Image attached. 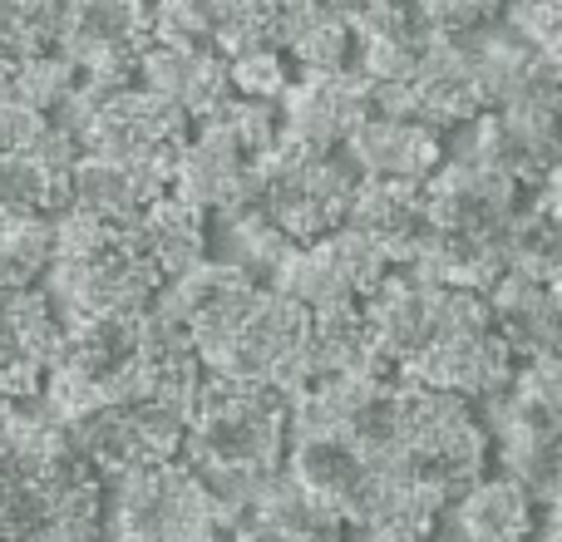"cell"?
<instances>
[{"instance_id": "cell-18", "label": "cell", "mask_w": 562, "mask_h": 542, "mask_svg": "<svg viewBox=\"0 0 562 542\" xmlns=\"http://www.w3.org/2000/svg\"><path fill=\"white\" fill-rule=\"evenodd\" d=\"M257 168L252 158H243L233 144H223L217 134H207V128H193V138H188L183 158H178L173 168V193L183 197V203H193L198 213H237V207L252 203V188H257Z\"/></svg>"}, {"instance_id": "cell-4", "label": "cell", "mask_w": 562, "mask_h": 542, "mask_svg": "<svg viewBox=\"0 0 562 542\" xmlns=\"http://www.w3.org/2000/svg\"><path fill=\"white\" fill-rule=\"evenodd\" d=\"M198 385H203V365H198L183 326L158 306H148L144 365L134 370V380L99 405L59 419V429L104 484L148 474V468H164L178 459Z\"/></svg>"}, {"instance_id": "cell-21", "label": "cell", "mask_w": 562, "mask_h": 542, "mask_svg": "<svg viewBox=\"0 0 562 542\" xmlns=\"http://www.w3.org/2000/svg\"><path fill=\"white\" fill-rule=\"evenodd\" d=\"M449 538L459 542H533L538 538V504L514 478H479L474 488L449 504Z\"/></svg>"}, {"instance_id": "cell-16", "label": "cell", "mask_w": 562, "mask_h": 542, "mask_svg": "<svg viewBox=\"0 0 562 542\" xmlns=\"http://www.w3.org/2000/svg\"><path fill=\"white\" fill-rule=\"evenodd\" d=\"M464 154L514 178L524 193H533V188L558 183V118L488 109L474 118V138H469Z\"/></svg>"}, {"instance_id": "cell-27", "label": "cell", "mask_w": 562, "mask_h": 542, "mask_svg": "<svg viewBox=\"0 0 562 542\" xmlns=\"http://www.w3.org/2000/svg\"><path fill=\"white\" fill-rule=\"evenodd\" d=\"M198 128L217 134L223 144H233L243 158H252V163H262V158L281 144L277 104H257V99H237V94H227L213 114L198 118Z\"/></svg>"}, {"instance_id": "cell-17", "label": "cell", "mask_w": 562, "mask_h": 542, "mask_svg": "<svg viewBox=\"0 0 562 542\" xmlns=\"http://www.w3.org/2000/svg\"><path fill=\"white\" fill-rule=\"evenodd\" d=\"M488 320L504 336L508 355L518 360H543L558 355V281L528 276V271H504L484 296Z\"/></svg>"}, {"instance_id": "cell-20", "label": "cell", "mask_w": 562, "mask_h": 542, "mask_svg": "<svg viewBox=\"0 0 562 542\" xmlns=\"http://www.w3.org/2000/svg\"><path fill=\"white\" fill-rule=\"evenodd\" d=\"M138 84L154 89L158 99L193 118H207L227 94V59H217L213 49H198V45H148L144 59H138Z\"/></svg>"}, {"instance_id": "cell-10", "label": "cell", "mask_w": 562, "mask_h": 542, "mask_svg": "<svg viewBox=\"0 0 562 542\" xmlns=\"http://www.w3.org/2000/svg\"><path fill=\"white\" fill-rule=\"evenodd\" d=\"M75 144L55 118L0 99V217L15 223H59L69 213Z\"/></svg>"}, {"instance_id": "cell-23", "label": "cell", "mask_w": 562, "mask_h": 542, "mask_svg": "<svg viewBox=\"0 0 562 542\" xmlns=\"http://www.w3.org/2000/svg\"><path fill=\"white\" fill-rule=\"evenodd\" d=\"M311 320V380L340 375V380H390L385 360L370 336L366 306H321L306 310Z\"/></svg>"}, {"instance_id": "cell-29", "label": "cell", "mask_w": 562, "mask_h": 542, "mask_svg": "<svg viewBox=\"0 0 562 542\" xmlns=\"http://www.w3.org/2000/svg\"><path fill=\"white\" fill-rule=\"evenodd\" d=\"M227 84H233L237 99L277 104L291 89V69H286V59H281V49H257V55H243L227 65Z\"/></svg>"}, {"instance_id": "cell-30", "label": "cell", "mask_w": 562, "mask_h": 542, "mask_svg": "<svg viewBox=\"0 0 562 542\" xmlns=\"http://www.w3.org/2000/svg\"><path fill=\"white\" fill-rule=\"evenodd\" d=\"M504 20L538 49V55L562 59V0H524V5H508Z\"/></svg>"}, {"instance_id": "cell-11", "label": "cell", "mask_w": 562, "mask_h": 542, "mask_svg": "<svg viewBox=\"0 0 562 542\" xmlns=\"http://www.w3.org/2000/svg\"><path fill=\"white\" fill-rule=\"evenodd\" d=\"M154 45V10L128 0H89V5H59L55 49L75 65L79 79L124 84L138 75V59Z\"/></svg>"}, {"instance_id": "cell-28", "label": "cell", "mask_w": 562, "mask_h": 542, "mask_svg": "<svg viewBox=\"0 0 562 542\" xmlns=\"http://www.w3.org/2000/svg\"><path fill=\"white\" fill-rule=\"evenodd\" d=\"M55 257V223L0 217V291H40Z\"/></svg>"}, {"instance_id": "cell-15", "label": "cell", "mask_w": 562, "mask_h": 542, "mask_svg": "<svg viewBox=\"0 0 562 542\" xmlns=\"http://www.w3.org/2000/svg\"><path fill=\"white\" fill-rule=\"evenodd\" d=\"M346 163L356 168L360 183H390V188H425L445 163V138L429 134L405 118L370 114L356 134L346 138Z\"/></svg>"}, {"instance_id": "cell-12", "label": "cell", "mask_w": 562, "mask_h": 542, "mask_svg": "<svg viewBox=\"0 0 562 542\" xmlns=\"http://www.w3.org/2000/svg\"><path fill=\"white\" fill-rule=\"evenodd\" d=\"M390 257L375 242H366L360 233L340 227V233L321 237L311 247L281 262L272 286L281 296H291L301 310H321V306H366L375 296V286L390 276Z\"/></svg>"}, {"instance_id": "cell-32", "label": "cell", "mask_w": 562, "mask_h": 542, "mask_svg": "<svg viewBox=\"0 0 562 542\" xmlns=\"http://www.w3.org/2000/svg\"><path fill=\"white\" fill-rule=\"evenodd\" d=\"M429 542H459V538H449V533H445V538H429Z\"/></svg>"}, {"instance_id": "cell-24", "label": "cell", "mask_w": 562, "mask_h": 542, "mask_svg": "<svg viewBox=\"0 0 562 542\" xmlns=\"http://www.w3.org/2000/svg\"><path fill=\"white\" fill-rule=\"evenodd\" d=\"M277 49H286L301 75H340L356 59L346 5H281Z\"/></svg>"}, {"instance_id": "cell-19", "label": "cell", "mask_w": 562, "mask_h": 542, "mask_svg": "<svg viewBox=\"0 0 562 542\" xmlns=\"http://www.w3.org/2000/svg\"><path fill=\"white\" fill-rule=\"evenodd\" d=\"M237 518H243L252 542H350V528L340 523L336 508L321 504L316 494H306L286 468L262 494L247 498L237 508Z\"/></svg>"}, {"instance_id": "cell-7", "label": "cell", "mask_w": 562, "mask_h": 542, "mask_svg": "<svg viewBox=\"0 0 562 542\" xmlns=\"http://www.w3.org/2000/svg\"><path fill=\"white\" fill-rule=\"evenodd\" d=\"M49 286L69 316H144L164 296V271L134 223H99L65 213L55 223ZM65 316V320H69Z\"/></svg>"}, {"instance_id": "cell-14", "label": "cell", "mask_w": 562, "mask_h": 542, "mask_svg": "<svg viewBox=\"0 0 562 542\" xmlns=\"http://www.w3.org/2000/svg\"><path fill=\"white\" fill-rule=\"evenodd\" d=\"M370 109V89L356 69L340 75H301L291 79V89L281 94V138L306 148H346V138L356 134Z\"/></svg>"}, {"instance_id": "cell-13", "label": "cell", "mask_w": 562, "mask_h": 542, "mask_svg": "<svg viewBox=\"0 0 562 542\" xmlns=\"http://www.w3.org/2000/svg\"><path fill=\"white\" fill-rule=\"evenodd\" d=\"M494 405L488 444L498 439L504 478H514L543 513L558 508V439H562V405L553 399H528L518 389H504Z\"/></svg>"}, {"instance_id": "cell-3", "label": "cell", "mask_w": 562, "mask_h": 542, "mask_svg": "<svg viewBox=\"0 0 562 542\" xmlns=\"http://www.w3.org/2000/svg\"><path fill=\"white\" fill-rule=\"evenodd\" d=\"M154 306L183 326L207 375L267 385L281 395H296L311 380V320L277 286H262L223 262H198L168 281Z\"/></svg>"}, {"instance_id": "cell-2", "label": "cell", "mask_w": 562, "mask_h": 542, "mask_svg": "<svg viewBox=\"0 0 562 542\" xmlns=\"http://www.w3.org/2000/svg\"><path fill=\"white\" fill-rule=\"evenodd\" d=\"M366 320L390 375L469 405L498 399L518 370L484 296L429 281L415 267H395L380 281L366 301Z\"/></svg>"}, {"instance_id": "cell-26", "label": "cell", "mask_w": 562, "mask_h": 542, "mask_svg": "<svg viewBox=\"0 0 562 542\" xmlns=\"http://www.w3.org/2000/svg\"><path fill=\"white\" fill-rule=\"evenodd\" d=\"M134 227L144 233V242H148V252H154L158 271H164V281H178L183 271L207 262V242H213V237H207V217L198 213L193 203H183L173 188H168Z\"/></svg>"}, {"instance_id": "cell-8", "label": "cell", "mask_w": 562, "mask_h": 542, "mask_svg": "<svg viewBox=\"0 0 562 542\" xmlns=\"http://www.w3.org/2000/svg\"><path fill=\"white\" fill-rule=\"evenodd\" d=\"M356 188L360 178L340 148H306L281 138L272 154L262 158V168H257V188L247 207L286 247H311L346 227Z\"/></svg>"}, {"instance_id": "cell-22", "label": "cell", "mask_w": 562, "mask_h": 542, "mask_svg": "<svg viewBox=\"0 0 562 542\" xmlns=\"http://www.w3.org/2000/svg\"><path fill=\"white\" fill-rule=\"evenodd\" d=\"M346 227L375 242L390 257V267H409L425 242V197H419V188L360 183L350 197Z\"/></svg>"}, {"instance_id": "cell-5", "label": "cell", "mask_w": 562, "mask_h": 542, "mask_svg": "<svg viewBox=\"0 0 562 542\" xmlns=\"http://www.w3.org/2000/svg\"><path fill=\"white\" fill-rule=\"evenodd\" d=\"M104 478L65 429L35 415L0 419V542H99Z\"/></svg>"}, {"instance_id": "cell-9", "label": "cell", "mask_w": 562, "mask_h": 542, "mask_svg": "<svg viewBox=\"0 0 562 542\" xmlns=\"http://www.w3.org/2000/svg\"><path fill=\"white\" fill-rule=\"evenodd\" d=\"M233 518V508L173 459L164 468L104 484L99 542H213Z\"/></svg>"}, {"instance_id": "cell-31", "label": "cell", "mask_w": 562, "mask_h": 542, "mask_svg": "<svg viewBox=\"0 0 562 542\" xmlns=\"http://www.w3.org/2000/svg\"><path fill=\"white\" fill-rule=\"evenodd\" d=\"M213 542H252V538H247V528H243V518H233V523H227V528H223V533H217Z\"/></svg>"}, {"instance_id": "cell-6", "label": "cell", "mask_w": 562, "mask_h": 542, "mask_svg": "<svg viewBox=\"0 0 562 542\" xmlns=\"http://www.w3.org/2000/svg\"><path fill=\"white\" fill-rule=\"evenodd\" d=\"M291 449V395L267 385L207 375L193 395L188 434L178 464L193 468L227 508H243L252 494L286 468Z\"/></svg>"}, {"instance_id": "cell-25", "label": "cell", "mask_w": 562, "mask_h": 542, "mask_svg": "<svg viewBox=\"0 0 562 542\" xmlns=\"http://www.w3.org/2000/svg\"><path fill=\"white\" fill-rule=\"evenodd\" d=\"M164 193L168 183H154V178L128 173V168H114V163L79 158L75 183H69V213L99 217V223H138Z\"/></svg>"}, {"instance_id": "cell-1", "label": "cell", "mask_w": 562, "mask_h": 542, "mask_svg": "<svg viewBox=\"0 0 562 542\" xmlns=\"http://www.w3.org/2000/svg\"><path fill=\"white\" fill-rule=\"evenodd\" d=\"M488 429L469 399L409 380L316 375L291 395L286 474L366 542H429L488 468Z\"/></svg>"}]
</instances>
